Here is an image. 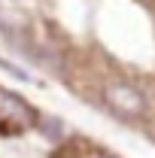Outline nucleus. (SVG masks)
<instances>
[{
  "instance_id": "obj_1",
  "label": "nucleus",
  "mask_w": 155,
  "mask_h": 158,
  "mask_svg": "<svg viewBox=\"0 0 155 158\" xmlns=\"http://www.w3.org/2000/svg\"><path fill=\"white\" fill-rule=\"evenodd\" d=\"M100 94H103V103H107L116 116L137 118V116H143V110H146V98L140 94V88H134L131 82H122V79L107 82Z\"/></svg>"
},
{
  "instance_id": "obj_5",
  "label": "nucleus",
  "mask_w": 155,
  "mask_h": 158,
  "mask_svg": "<svg viewBox=\"0 0 155 158\" xmlns=\"http://www.w3.org/2000/svg\"><path fill=\"white\" fill-rule=\"evenodd\" d=\"M97 158H113V155H97Z\"/></svg>"
},
{
  "instance_id": "obj_3",
  "label": "nucleus",
  "mask_w": 155,
  "mask_h": 158,
  "mask_svg": "<svg viewBox=\"0 0 155 158\" xmlns=\"http://www.w3.org/2000/svg\"><path fill=\"white\" fill-rule=\"evenodd\" d=\"M34 128H37L46 140H61V134H64V122L55 118V116H37Z\"/></svg>"
},
{
  "instance_id": "obj_2",
  "label": "nucleus",
  "mask_w": 155,
  "mask_h": 158,
  "mask_svg": "<svg viewBox=\"0 0 155 158\" xmlns=\"http://www.w3.org/2000/svg\"><path fill=\"white\" fill-rule=\"evenodd\" d=\"M0 118H15L19 128H24V125H34L37 122V113H34V106L24 98L0 88Z\"/></svg>"
},
{
  "instance_id": "obj_4",
  "label": "nucleus",
  "mask_w": 155,
  "mask_h": 158,
  "mask_svg": "<svg viewBox=\"0 0 155 158\" xmlns=\"http://www.w3.org/2000/svg\"><path fill=\"white\" fill-rule=\"evenodd\" d=\"M0 70H6V73H12V76H19V79H31L24 70H21L19 64H12V61H6L3 55H0Z\"/></svg>"
}]
</instances>
